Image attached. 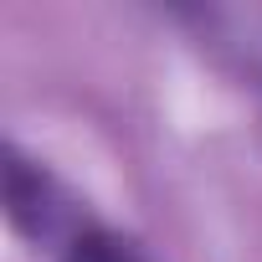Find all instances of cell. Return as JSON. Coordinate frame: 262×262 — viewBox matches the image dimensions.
Instances as JSON below:
<instances>
[{
  "label": "cell",
  "instance_id": "1",
  "mask_svg": "<svg viewBox=\"0 0 262 262\" xmlns=\"http://www.w3.org/2000/svg\"><path fill=\"white\" fill-rule=\"evenodd\" d=\"M6 216H11V226L26 242L52 247V252H62L88 226L82 211H77V201L62 190V180L47 165L26 160L16 144H6Z\"/></svg>",
  "mask_w": 262,
  "mask_h": 262
},
{
  "label": "cell",
  "instance_id": "2",
  "mask_svg": "<svg viewBox=\"0 0 262 262\" xmlns=\"http://www.w3.org/2000/svg\"><path fill=\"white\" fill-rule=\"evenodd\" d=\"M57 262H149L128 236H118V231H108V226H82L62 252H57Z\"/></svg>",
  "mask_w": 262,
  "mask_h": 262
}]
</instances>
